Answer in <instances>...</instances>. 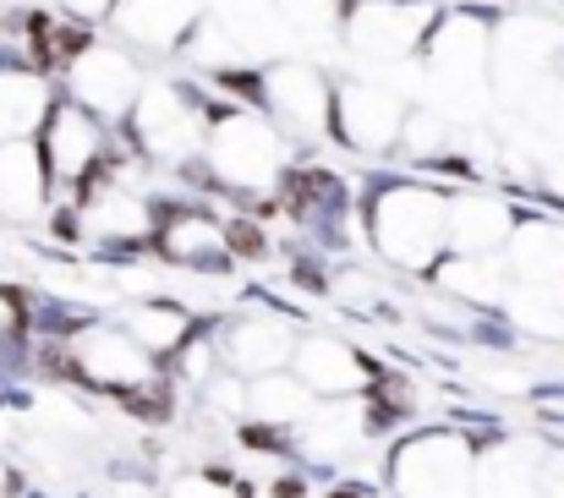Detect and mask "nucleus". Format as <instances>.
<instances>
[{"instance_id":"f257e3e1","label":"nucleus","mask_w":564,"mask_h":498,"mask_svg":"<svg viewBox=\"0 0 564 498\" xmlns=\"http://www.w3.org/2000/svg\"><path fill=\"white\" fill-rule=\"evenodd\" d=\"M422 83L433 94V110L455 121H477L494 105V22L471 11L438 17L427 50H422Z\"/></svg>"},{"instance_id":"f03ea898","label":"nucleus","mask_w":564,"mask_h":498,"mask_svg":"<svg viewBox=\"0 0 564 498\" xmlns=\"http://www.w3.org/2000/svg\"><path fill=\"white\" fill-rule=\"evenodd\" d=\"M203 160L214 170V181H225L230 192H269L285 181L291 138L269 110H225L208 127Z\"/></svg>"},{"instance_id":"7ed1b4c3","label":"nucleus","mask_w":564,"mask_h":498,"mask_svg":"<svg viewBox=\"0 0 564 498\" xmlns=\"http://www.w3.org/2000/svg\"><path fill=\"white\" fill-rule=\"evenodd\" d=\"M373 241L400 269H433L449 252V197L433 186H383L373 197Z\"/></svg>"},{"instance_id":"20e7f679","label":"nucleus","mask_w":564,"mask_h":498,"mask_svg":"<svg viewBox=\"0 0 564 498\" xmlns=\"http://www.w3.org/2000/svg\"><path fill=\"white\" fill-rule=\"evenodd\" d=\"M564 55V33L543 17H505L494 28V94H505L510 105H538L554 88Z\"/></svg>"},{"instance_id":"39448f33","label":"nucleus","mask_w":564,"mask_h":498,"mask_svg":"<svg viewBox=\"0 0 564 498\" xmlns=\"http://www.w3.org/2000/svg\"><path fill=\"white\" fill-rule=\"evenodd\" d=\"M438 28L433 0H357L346 11V50L362 66H400L427 50Z\"/></svg>"},{"instance_id":"423d86ee","label":"nucleus","mask_w":564,"mask_h":498,"mask_svg":"<svg viewBox=\"0 0 564 498\" xmlns=\"http://www.w3.org/2000/svg\"><path fill=\"white\" fill-rule=\"evenodd\" d=\"M143 66L132 50L121 44H77V55L66 61V94L94 110L99 121H127L143 99Z\"/></svg>"},{"instance_id":"0eeeda50","label":"nucleus","mask_w":564,"mask_h":498,"mask_svg":"<svg viewBox=\"0 0 564 498\" xmlns=\"http://www.w3.org/2000/svg\"><path fill=\"white\" fill-rule=\"evenodd\" d=\"M258 99L285 127V138L318 143L335 127V88H329V77L313 61H280V66H269L263 83H258Z\"/></svg>"},{"instance_id":"6e6552de","label":"nucleus","mask_w":564,"mask_h":498,"mask_svg":"<svg viewBox=\"0 0 564 498\" xmlns=\"http://www.w3.org/2000/svg\"><path fill=\"white\" fill-rule=\"evenodd\" d=\"M127 121H132L138 149L149 160H160V165H182L187 154H197L208 143V132L197 121V105L187 99V88H176V83H149Z\"/></svg>"},{"instance_id":"1a4fd4ad","label":"nucleus","mask_w":564,"mask_h":498,"mask_svg":"<svg viewBox=\"0 0 564 498\" xmlns=\"http://www.w3.org/2000/svg\"><path fill=\"white\" fill-rule=\"evenodd\" d=\"M411 105L400 88L383 83H340L335 88V132L357 149V154H383L405 138Z\"/></svg>"},{"instance_id":"9d476101","label":"nucleus","mask_w":564,"mask_h":498,"mask_svg":"<svg viewBox=\"0 0 564 498\" xmlns=\"http://www.w3.org/2000/svg\"><path fill=\"white\" fill-rule=\"evenodd\" d=\"M394 488L400 498H471V450L455 433L411 439L394 455Z\"/></svg>"},{"instance_id":"9b49d317","label":"nucleus","mask_w":564,"mask_h":498,"mask_svg":"<svg viewBox=\"0 0 564 498\" xmlns=\"http://www.w3.org/2000/svg\"><path fill=\"white\" fill-rule=\"evenodd\" d=\"M66 356H72V372L83 383H99V389H116V394H138L154 378V361H160L132 339V329H83L66 345Z\"/></svg>"},{"instance_id":"f8f14e48","label":"nucleus","mask_w":564,"mask_h":498,"mask_svg":"<svg viewBox=\"0 0 564 498\" xmlns=\"http://www.w3.org/2000/svg\"><path fill=\"white\" fill-rule=\"evenodd\" d=\"M44 165L55 181L66 186H88L99 170H105V121L94 110H83L77 99L55 105L50 121H44Z\"/></svg>"},{"instance_id":"ddd939ff","label":"nucleus","mask_w":564,"mask_h":498,"mask_svg":"<svg viewBox=\"0 0 564 498\" xmlns=\"http://www.w3.org/2000/svg\"><path fill=\"white\" fill-rule=\"evenodd\" d=\"M208 17V0H121L116 6V33L132 44V50H149V55H165V50H182L192 39V28Z\"/></svg>"},{"instance_id":"4468645a","label":"nucleus","mask_w":564,"mask_h":498,"mask_svg":"<svg viewBox=\"0 0 564 498\" xmlns=\"http://www.w3.org/2000/svg\"><path fill=\"white\" fill-rule=\"evenodd\" d=\"M50 165H44V149L33 138H11L0 143V219L11 225H28L50 208Z\"/></svg>"},{"instance_id":"2eb2a0df","label":"nucleus","mask_w":564,"mask_h":498,"mask_svg":"<svg viewBox=\"0 0 564 498\" xmlns=\"http://www.w3.org/2000/svg\"><path fill=\"white\" fill-rule=\"evenodd\" d=\"M88 230L99 236V241H143V236H154V208H149V197L132 186V181H121V175H110V170H99L94 181H88Z\"/></svg>"},{"instance_id":"dca6fc26","label":"nucleus","mask_w":564,"mask_h":498,"mask_svg":"<svg viewBox=\"0 0 564 498\" xmlns=\"http://www.w3.org/2000/svg\"><path fill=\"white\" fill-rule=\"evenodd\" d=\"M516 214L505 197L494 192H460L449 203V252H466V258H482V252H499L516 241Z\"/></svg>"},{"instance_id":"f3484780","label":"nucleus","mask_w":564,"mask_h":498,"mask_svg":"<svg viewBox=\"0 0 564 498\" xmlns=\"http://www.w3.org/2000/svg\"><path fill=\"white\" fill-rule=\"evenodd\" d=\"M296 378H302L313 394H324V400H346V394H362V389H368V361H362L346 339L313 334V339L296 345Z\"/></svg>"},{"instance_id":"a211bd4d","label":"nucleus","mask_w":564,"mask_h":498,"mask_svg":"<svg viewBox=\"0 0 564 498\" xmlns=\"http://www.w3.org/2000/svg\"><path fill=\"white\" fill-rule=\"evenodd\" d=\"M160 247H165V258L171 263H187L197 274H208L214 263H225L230 258V230L219 225V219H208V214H165V225H160Z\"/></svg>"},{"instance_id":"6ab92c4d","label":"nucleus","mask_w":564,"mask_h":498,"mask_svg":"<svg viewBox=\"0 0 564 498\" xmlns=\"http://www.w3.org/2000/svg\"><path fill=\"white\" fill-rule=\"evenodd\" d=\"M285 356H296V339L291 329L274 318V313H263V318H236L230 334H225V367H241V372H280V361Z\"/></svg>"},{"instance_id":"aec40b11","label":"nucleus","mask_w":564,"mask_h":498,"mask_svg":"<svg viewBox=\"0 0 564 498\" xmlns=\"http://www.w3.org/2000/svg\"><path fill=\"white\" fill-rule=\"evenodd\" d=\"M50 110H55V99H50V83L39 72H22V66L0 72V143L33 138L50 121Z\"/></svg>"},{"instance_id":"412c9836","label":"nucleus","mask_w":564,"mask_h":498,"mask_svg":"<svg viewBox=\"0 0 564 498\" xmlns=\"http://www.w3.org/2000/svg\"><path fill=\"white\" fill-rule=\"evenodd\" d=\"M477 498H549V477L532 444H505L482 461Z\"/></svg>"},{"instance_id":"4be33fe9","label":"nucleus","mask_w":564,"mask_h":498,"mask_svg":"<svg viewBox=\"0 0 564 498\" xmlns=\"http://www.w3.org/2000/svg\"><path fill=\"white\" fill-rule=\"evenodd\" d=\"M510 263L521 269V280H564V225H521L510 241Z\"/></svg>"},{"instance_id":"5701e85b","label":"nucleus","mask_w":564,"mask_h":498,"mask_svg":"<svg viewBox=\"0 0 564 498\" xmlns=\"http://www.w3.org/2000/svg\"><path fill=\"white\" fill-rule=\"evenodd\" d=\"M510 318L543 339H564V280H521L510 296Z\"/></svg>"},{"instance_id":"b1692460","label":"nucleus","mask_w":564,"mask_h":498,"mask_svg":"<svg viewBox=\"0 0 564 498\" xmlns=\"http://www.w3.org/2000/svg\"><path fill=\"white\" fill-rule=\"evenodd\" d=\"M252 411H258L263 422H274V427H291V422H307V416L318 411V400H313V389H307L302 378L263 372V378L252 383Z\"/></svg>"},{"instance_id":"393cba45","label":"nucleus","mask_w":564,"mask_h":498,"mask_svg":"<svg viewBox=\"0 0 564 498\" xmlns=\"http://www.w3.org/2000/svg\"><path fill=\"white\" fill-rule=\"evenodd\" d=\"M127 329H132V339L149 356H176V350H187L192 313L187 307H132L127 313Z\"/></svg>"},{"instance_id":"a878e982","label":"nucleus","mask_w":564,"mask_h":498,"mask_svg":"<svg viewBox=\"0 0 564 498\" xmlns=\"http://www.w3.org/2000/svg\"><path fill=\"white\" fill-rule=\"evenodd\" d=\"M280 6V17H285V28H291V39H302V44H335V39H346V0H274Z\"/></svg>"},{"instance_id":"bb28decb","label":"nucleus","mask_w":564,"mask_h":498,"mask_svg":"<svg viewBox=\"0 0 564 498\" xmlns=\"http://www.w3.org/2000/svg\"><path fill=\"white\" fill-rule=\"evenodd\" d=\"M171 498H236V494L225 483H214V477H187V483H176Z\"/></svg>"},{"instance_id":"cd10ccee","label":"nucleus","mask_w":564,"mask_h":498,"mask_svg":"<svg viewBox=\"0 0 564 498\" xmlns=\"http://www.w3.org/2000/svg\"><path fill=\"white\" fill-rule=\"evenodd\" d=\"M61 6H66L77 22H99V17H116L121 0H61Z\"/></svg>"},{"instance_id":"c85d7f7f","label":"nucleus","mask_w":564,"mask_h":498,"mask_svg":"<svg viewBox=\"0 0 564 498\" xmlns=\"http://www.w3.org/2000/svg\"><path fill=\"white\" fill-rule=\"evenodd\" d=\"M17 329H22V302H17L11 291H0V345H6Z\"/></svg>"},{"instance_id":"c756f323","label":"nucleus","mask_w":564,"mask_h":498,"mask_svg":"<svg viewBox=\"0 0 564 498\" xmlns=\"http://www.w3.org/2000/svg\"><path fill=\"white\" fill-rule=\"evenodd\" d=\"M532 110H538V105H532ZM543 121H549L554 132H564V77L549 88V94H543Z\"/></svg>"}]
</instances>
